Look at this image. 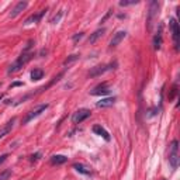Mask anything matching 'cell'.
Returning <instances> with one entry per match:
<instances>
[{
	"mask_svg": "<svg viewBox=\"0 0 180 180\" xmlns=\"http://www.w3.org/2000/svg\"><path fill=\"white\" fill-rule=\"evenodd\" d=\"M90 114H92L90 110L80 108V110H77L73 116H72V123H73V124H80V123H83L85 120H87V118L90 117Z\"/></svg>",
	"mask_w": 180,
	"mask_h": 180,
	"instance_id": "cell-4",
	"label": "cell"
},
{
	"mask_svg": "<svg viewBox=\"0 0 180 180\" xmlns=\"http://www.w3.org/2000/svg\"><path fill=\"white\" fill-rule=\"evenodd\" d=\"M138 3H139L138 0H121L120 6L121 7H127V6H134V4H138Z\"/></svg>",
	"mask_w": 180,
	"mask_h": 180,
	"instance_id": "cell-21",
	"label": "cell"
},
{
	"mask_svg": "<svg viewBox=\"0 0 180 180\" xmlns=\"http://www.w3.org/2000/svg\"><path fill=\"white\" fill-rule=\"evenodd\" d=\"M125 37H127V32H125V31H118V32H116V34H114V37L111 38V41H110V47H111V48L117 47V45L121 42V41H123Z\"/></svg>",
	"mask_w": 180,
	"mask_h": 180,
	"instance_id": "cell-8",
	"label": "cell"
},
{
	"mask_svg": "<svg viewBox=\"0 0 180 180\" xmlns=\"http://www.w3.org/2000/svg\"><path fill=\"white\" fill-rule=\"evenodd\" d=\"M45 11H47V10H41L40 13H38V14H32L31 17H28V18L25 20V24H31V23L40 21V18H41L44 14H45Z\"/></svg>",
	"mask_w": 180,
	"mask_h": 180,
	"instance_id": "cell-18",
	"label": "cell"
},
{
	"mask_svg": "<svg viewBox=\"0 0 180 180\" xmlns=\"http://www.w3.org/2000/svg\"><path fill=\"white\" fill-rule=\"evenodd\" d=\"M77 59H79V55H70V56H68V58L64 61V66H68V65L73 64V62H76Z\"/></svg>",
	"mask_w": 180,
	"mask_h": 180,
	"instance_id": "cell-20",
	"label": "cell"
},
{
	"mask_svg": "<svg viewBox=\"0 0 180 180\" xmlns=\"http://www.w3.org/2000/svg\"><path fill=\"white\" fill-rule=\"evenodd\" d=\"M169 163L173 169H177L179 166V142L176 139L169 145Z\"/></svg>",
	"mask_w": 180,
	"mask_h": 180,
	"instance_id": "cell-2",
	"label": "cell"
},
{
	"mask_svg": "<svg viewBox=\"0 0 180 180\" xmlns=\"http://www.w3.org/2000/svg\"><path fill=\"white\" fill-rule=\"evenodd\" d=\"M32 56H34V52H23L20 56H18V59L14 62V64L10 65V68H9V70H7V73L11 75L14 73V72H17V70H20L24 65L27 64V62H30L32 59Z\"/></svg>",
	"mask_w": 180,
	"mask_h": 180,
	"instance_id": "cell-1",
	"label": "cell"
},
{
	"mask_svg": "<svg viewBox=\"0 0 180 180\" xmlns=\"http://www.w3.org/2000/svg\"><path fill=\"white\" fill-rule=\"evenodd\" d=\"M114 101H116V97H106V99H101V100L97 103V107H99V108H106V107L113 106Z\"/></svg>",
	"mask_w": 180,
	"mask_h": 180,
	"instance_id": "cell-13",
	"label": "cell"
},
{
	"mask_svg": "<svg viewBox=\"0 0 180 180\" xmlns=\"http://www.w3.org/2000/svg\"><path fill=\"white\" fill-rule=\"evenodd\" d=\"M27 6H28V3H27V1H18V3L14 6V9L10 11V17H13V18H14V17H17V16H18L23 10H25V7H27Z\"/></svg>",
	"mask_w": 180,
	"mask_h": 180,
	"instance_id": "cell-10",
	"label": "cell"
},
{
	"mask_svg": "<svg viewBox=\"0 0 180 180\" xmlns=\"http://www.w3.org/2000/svg\"><path fill=\"white\" fill-rule=\"evenodd\" d=\"M62 16H64V10H59L58 11V14H55L52 17V20H51V23L52 24H56V23L61 21V18H62Z\"/></svg>",
	"mask_w": 180,
	"mask_h": 180,
	"instance_id": "cell-23",
	"label": "cell"
},
{
	"mask_svg": "<svg viewBox=\"0 0 180 180\" xmlns=\"http://www.w3.org/2000/svg\"><path fill=\"white\" fill-rule=\"evenodd\" d=\"M170 30H172V35H173V40H175V44H176V49H177L180 31H179V24H177V21H176L175 18L170 20Z\"/></svg>",
	"mask_w": 180,
	"mask_h": 180,
	"instance_id": "cell-7",
	"label": "cell"
},
{
	"mask_svg": "<svg viewBox=\"0 0 180 180\" xmlns=\"http://www.w3.org/2000/svg\"><path fill=\"white\" fill-rule=\"evenodd\" d=\"M23 83L21 82H16V83H13V85H11V87H16V86H21Z\"/></svg>",
	"mask_w": 180,
	"mask_h": 180,
	"instance_id": "cell-28",
	"label": "cell"
},
{
	"mask_svg": "<svg viewBox=\"0 0 180 180\" xmlns=\"http://www.w3.org/2000/svg\"><path fill=\"white\" fill-rule=\"evenodd\" d=\"M106 32V28H99V30H96L93 34H90V37H89V44H94L103 34Z\"/></svg>",
	"mask_w": 180,
	"mask_h": 180,
	"instance_id": "cell-14",
	"label": "cell"
},
{
	"mask_svg": "<svg viewBox=\"0 0 180 180\" xmlns=\"http://www.w3.org/2000/svg\"><path fill=\"white\" fill-rule=\"evenodd\" d=\"M93 132L97 134V135H100V137H103L106 141H110V134H108V132H107L106 129L101 127L100 124H96L94 127H93Z\"/></svg>",
	"mask_w": 180,
	"mask_h": 180,
	"instance_id": "cell-12",
	"label": "cell"
},
{
	"mask_svg": "<svg viewBox=\"0 0 180 180\" xmlns=\"http://www.w3.org/2000/svg\"><path fill=\"white\" fill-rule=\"evenodd\" d=\"M73 168L79 173H82V175H90L92 173V170H90V168H87V166H85V165H82V163H75Z\"/></svg>",
	"mask_w": 180,
	"mask_h": 180,
	"instance_id": "cell-17",
	"label": "cell"
},
{
	"mask_svg": "<svg viewBox=\"0 0 180 180\" xmlns=\"http://www.w3.org/2000/svg\"><path fill=\"white\" fill-rule=\"evenodd\" d=\"M162 28H163V25L160 24V25H159V31L156 32V35L153 37V45H155V49H159L160 45H162Z\"/></svg>",
	"mask_w": 180,
	"mask_h": 180,
	"instance_id": "cell-16",
	"label": "cell"
},
{
	"mask_svg": "<svg viewBox=\"0 0 180 180\" xmlns=\"http://www.w3.org/2000/svg\"><path fill=\"white\" fill-rule=\"evenodd\" d=\"M14 123H16V118H11L9 123H6L3 127L0 128V138H3V137H6L9 132H10L11 129H13V125H14Z\"/></svg>",
	"mask_w": 180,
	"mask_h": 180,
	"instance_id": "cell-11",
	"label": "cell"
},
{
	"mask_svg": "<svg viewBox=\"0 0 180 180\" xmlns=\"http://www.w3.org/2000/svg\"><path fill=\"white\" fill-rule=\"evenodd\" d=\"M68 162V158L65 156V155H53L52 158H51V165H64Z\"/></svg>",
	"mask_w": 180,
	"mask_h": 180,
	"instance_id": "cell-15",
	"label": "cell"
},
{
	"mask_svg": "<svg viewBox=\"0 0 180 180\" xmlns=\"http://www.w3.org/2000/svg\"><path fill=\"white\" fill-rule=\"evenodd\" d=\"M11 176V169H4L3 172H0V180H9Z\"/></svg>",
	"mask_w": 180,
	"mask_h": 180,
	"instance_id": "cell-22",
	"label": "cell"
},
{
	"mask_svg": "<svg viewBox=\"0 0 180 180\" xmlns=\"http://www.w3.org/2000/svg\"><path fill=\"white\" fill-rule=\"evenodd\" d=\"M40 156H41V153H34V155L31 156V162H34V160H37V159L40 158Z\"/></svg>",
	"mask_w": 180,
	"mask_h": 180,
	"instance_id": "cell-26",
	"label": "cell"
},
{
	"mask_svg": "<svg viewBox=\"0 0 180 180\" xmlns=\"http://www.w3.org/2000/svg\"><path fill=\"white\" fill-rule=\"evenodd\" d=\"M44 77V70L42 69H40V68H37V69H34L31 72V79L32 80H41Z\"/></svg>",
	"mask_w": 180,
	"mask_h": 180,
	"instance_id": "cell-19",
	"label": "cell"
},
{
	"mask_svg": "<svg viewBox=\"0 0 180 180\" xmlns=\"http://www.w3.org/2000/svg\"><path fill=\"white\" fill-rule=\"evenodd\" d=\"M110 68L107 66V65H100V66H94V68H92V70L89 72V76L90 77H97V76H100V75H103L106 70H108Z\"/></svg>",
	"mask_w": 180,
	"mask_h": 180,
	"instance_id": "cell-9",
	"label": "cell"
},
{
	"mask_svg": "<svg viewBox=\"0 0 180 180\" xmlns=\"http://www.w3.org/2000/svg\"><path fill=\"white\" fill-rule=\"evenodd\" d=\"M7 156H9L7 153H4V155H1V156H0V165H1V163H3L6 159H7Z\"/></svg>",
	"mask_w": 180,
	"mask_h": 180,
	"instance_id": "cell-27",
	"label": "cell"
},
{
	"mask_svg": "<svg viewBox=\"0 0 180 180\" xmlns=\"http://www.w3.org/2000/svg\"><path fill=\"white\" fill-rule=\"evenodd\" d=\"M176 93H177V86H175V87L172 89V93L169 94V100H173L175 96H176Z\"/></svg>",
	"mask_w": 180,
	"mask_h": 180,
	"instance_id": "cell-24",
	"label": "cell"
},
{
	"mask_svg": "<svg viewBox=\"0 0 180 180\" xmlns=\"http://www.w3.org/2000/svg\"><path fill=\"white\" fill-rule=\"evenodd\" d=\"M110 93V87L107 83H101V85L96 86L94 89L90 92V94L92 96H106Z\"/></svg>",
	"mask_w": 180,
	"mask_h": 180,
	"instance_id": "cell-6",
	"label": "cell"
},
{
	"mask_svg": "<svg viewBox=\"0 0 180 180\" xmlns=\"http://www.w3.org/2000/svg\"><path fill=\"white\" fill-rule=\"evenodd\" d=\"M1 99H3V94H1V93H0V101H1Z\"/></svg>",
	"mask_w": 180,
	"mask_h": 180,
	"instance_id": "cell-29",
	"label": "cell"
},
{
	"mask_svg": "<svg viewBox=\"0 0 180 180\" xmlns=\"http://www.w3.org/2000/svg\"><path fill=\"white\" fill-rule=\"evenodd\" d=\"M48 107H49V104H47V103H45V104H40V106H37L35 108H32L31 111L25 116V118L23 120V124H28V123L32 121L34 118H37L38 116H41V114H42Z\"/></svg>",
	"mask_w": 180,
	"mask_h": 180,
	"instance_id": "cell-3",
	"label": "cell"
},
{
	"mask_svg": "<svg viewBox=\"0 0 180 180\" xmlns=\"http://www.w3.org/2000/svg\"><path fill=\"white\" fill-rule=\"evenodd\" d=\"M83 38V32H79V34H76V35H73V42L76 44L79 40H82Z\"/></svg>",
	"mask_w": 180,
	"mask_h": 180,
	"instance_id": "cell-25",
	"label": "cell"
},
{
	"mask_svg": "<svg viewBox=\"0 0 180 180\" xmlns=\"http://www.w3.org/2000/svg\"><path fill=\"white\" fill-rule=\"evenodd\" d=\"M159 13V3L158 1H151V4H149V14H148V30L152 28V23L155 20V17L158 16Z\"/></svg>",
	"mask_w": 180,
	"mask_h": 180,
	"instance_id": "cell-5",
	"label": "cell"
}]
</instances>
